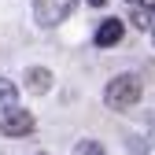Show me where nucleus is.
Masks as SVG:
<instances>
[{"label":"nucleus","mask_w":155,"mask_h":155,"mask_svg":"<svg viewBox=\"0 0 155 155\" xmlns=\"http://www.w3.org/2000/svg\"><path fill=\"white\" fill-rule=\"evenodd\" d=\"M140 96H144L140 78H137V74H118V78H111V81H107L104 104H107L111 111H129L133 104H140Z\"/></svg>","instance_id":"obj_1"},{"label":"nucleus","mask_w":155,"mask_h":155,"mask_svg":"<svg viewBox=\"0 0 155 155\" xmlns=\"http://www.w3.org/2000/svg\"><path fill=\"white\" fill-rule=\"evenodd\" d=\"M74 8H78V0H33V18H37V26L52 30V26H59Z\"/></svg>","instance_id":"obj_2"},{"label":"nucleus","mask_w":155,"mask_h":155,"mask_svg":"<svg viewBox=\"0 0 155 155\" xmlns=\"http://www.w3.org/2000/svg\"><path fill=\"white\" fill-rule=\"evenodd\" d=\"M33 129H37V118L26 107H8L0 114V133H4V137H30Z\"/></svg>","instance_id":"obj_3"},{"label":"nucleus","mask_w":155,"mask_h":155,"mask_svg":"<svg viewBox=\"0 0 155 155\" xmlns=\"http://www.w3.org/2000/svg\"><path fill=\"white\" fill-rule=\"evenodd\" d=\"M122 33H126L122 18H104L100 30H96V45H100V48H114V45L122 41Z\"/></svg>","instance_id":"obj_4"},{"label":"nucleus","mask_w":155,"mask_h":155,"mask_svg":"<svg viewBox=\"0 0 155 155\" xmlns=\"http://www.w3.org/2000/svg\"><path fill=\"white\" fill-rule=\"evenodd\" d=\"M26 89L37 92V96H45V92L52 89V70H48V67H30V70H26Z\"/></svg>","instance_id":"obj_5"},{"label":"nucleus","mask_w":155,"mask_h":155,"mask_svg":"<svg viewBox=\"0 0 155 155\" xmlns=\"http://www.w3.org/2000/svg\"><path fill=\"white\" fill-rule=\"evenodd\" d=\"M18 100V85L11 81V78H0V114H4L8 107H15Z\"/></svg>","instance_id":"obj_6"},{"label":"nucleus","mask_w":155,"mask_h":155,"mask_svg":"<svg viewBox=\"0 0 155 155\" xmlns=\"http://www.w3.org/2000/svg\"><path fill=\"white\" fill-rule=\"evenodd\" d=\"M74 155H107V151H104V144H100V140L85 137V140H78V144H74Z\"/></svg>","instance_id":"obj_7"},{"label":"nucleus","mask_w":155,"mask_h":155,"mask_svg":"<svg viewBox=\"0 0 155 155\" xmlns=\"http://www.w3.org/2000/svg\"><path fill=\"white\" fill-rule=\"evenodd\" d=\"M129 8H133V26H137V30H151V11L137 8V4H129Z\"/></svg>","instance_id":"obj_8"},{"label":"nucleus","mask_w":155,"mask_h":155,"mask_svg":"<svg viewBox=\"0 0 155 155\" xmlns=\"http://www.w3.org/2000/svg\"><path fill=\"white\" fill-rule=\"evenodd\" d=\"M126 4H137V8H148V11H155V0H126Z\"/></svg>","instance_id":"obj_9"},{"label":"nucleus","mask_w":155,"mask_h":155,"mask_svg":"<svg viewBox=\"0 0 155 155\" xmlns=\"http://www.w3.org/2000/svg\"><path fill=\"white\" fill-rule=\"evenodd\" d=\"M148 155H155V126H151V137H148Z\"/></svg>","instance_id":"obj_10"},{"label":"nucleus","mask_w":155,"mask_h":155,"mask_svg":"<svg viewBox=\"0 0 155 155\" xmlns=\"http://www.w3.org/2000/svg\"><path fill=\"white\" fill-rule=\"evenodd\" d=\"M89 4H92V8H104V4H107V0H89Z\"/></svg>","instance_id":"obj_11"},{"label":"nucleus","mask_w":155,"mask_h":155,"mask_svg":"<svg viewBox=\"0 0 155 155\" xmlns=\"http://www.w3.org/2000/svg\"><path fill=\"white\" fill-rule=\"evenodd\" d=\"M37 155H45V151H37Z\"/></svg>","instance_id":"obj_12"},{"label":"nucleus","mask_w":155,"mask_h":155,"mask_svg":"<svg viewBox=\"0 0 155 155\" xmlns=\"http://www.w3.org/2000/svg\"><path fill=\"white\" fill-rule=\"evenodd\" d=\"M151 37H155V30H151Z\"/></svg>","instance_id":"obj_13"}]
</instances>
